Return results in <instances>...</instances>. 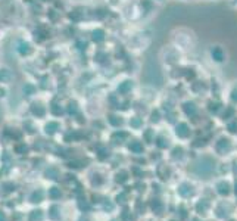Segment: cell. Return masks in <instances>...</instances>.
<instances>
[{
    "label": "cell",
    "mask_w": 237,
    "mask_h": 221,
    "mask_svg": "<svg viewBox=\"0 0 237 221\" xmlns=\"http://www.w3.org/2000/svg\"><path fill=\"white\" fill-rule=\"evenodd\" d=\"M212 170H214V162L211 159H208V158L202 159L198 164V167H196V173H198L199 176H203V177H208L212 173Z\"/></svg>",
    "instance_id": "obj_1"
},
{
    "label": "cell",
    "mask_w": 237,
    "mask_h": 221,
    "mask_svg": "<svg viewBox=\"0 0 237 221\" xmlns=\"http://www.w3.org/2000/svg\"><path fill=\"white\" fill-rule=\"evenodd\" d=\"M230 149H231V144H230L228 140H221V141H218V144H217V150H218L219 153H225V152H228Z\"/></svg>",
    "instance_id": "obj_2"
},
{
    "label": "cell",
    "mask_w": 237,
    "mask_h": 221,
    "mask_svg": "<svg viewBox=\"0 0 237 221\" xmlns=\"http://www.w3.org/2000/svg\"><path fill=\"white\" fill-rule=\"evenodd\" d=\"M178 193H180L181 196H184V198L190 196V195L193 193V190H192V186H190V184H187V183H183V184L178 187Z\"/></svg>",
    "instance_id": "obj_3"
},
{
    "label": "cell",
    "mask_w": 237,
    "mask_h": 221,
    "mask_svg": "<svg viewBox=\"0 0 237 221\" xmlns=\"http://www.w3.org/2000/svg\"><path fill=\"white\" fill-rule=\"evenodd\" d=\"M189 127H187V124H178L177 125V134L180 136V137H187L189 136Z\"/></svg>",
    "instance_id": "obj_4"
},
{
    "label": "cell",
    "mask_w": 237,
    "mask_h": 221,
    "mask_svg": "<svg viewBox=\"0 0 237 221\" xmlns=\"http://www.w3.org/2000/svg\"><path fill=\"white\" fill-rule=\"evenodd\" d=\"M150 206H152V209H153L156 214H160V212L163 211V205H162V202H160L159 199H153Z\"/></svg>",
    "instance_id": "obj_5"
},
{
    "label": "cell",
    "mask_w": 237,
    "mask_h": 221,
    "mask_svg": "<svg viewBox=\"0 0 237 221\" xmlns=\"http://www.w3.org/2000/svg\"><path fill=\"white\" fill-rule=\"evenodd\" d=\"M217 189H218V192H219L221 195H227V193L230 192V186H228V183H225V181H221V183H218Z\"/></svg>",
    "instance_id": "obj_6"
},
{
    "label": "cell",
    "mask_w": 237,
    "mask_h": 221,
    "mask_svg": "<svg viewBox=\"0 0 237 221\" xmlns=\"http://www.w3.org/2000/svg\"><path fill=\"white\" fill-rule=\"evenodd\" d=\"M58 128H59V124H58V123H49V124L46 125V133H47V134H53Z\"/></svg>",
    "instance_id": "obj_7"
},
{
    "label": "cell",
    "mask_w": 237,
    "mask_h": 221,
    "mask_svg": "<svg viewBox=\"0 0 237 221\" xmlns=\"http://www.w3.org/2000/svg\"><path fill=\"white\" fill-rule=\"evenodd\" d=\"M31 111H33V114H36V115H39V117H43V115H44V109L41 108V105H37V103L33 105Z\"/></svg>",
    "instance_id": "obj_8"
},
{
    "label": "cell",
    "mask_w": 237,
    "mask_h": 221,
    "mask_svg": "<svg viewBox=\"0 0 237 221\" xmlns=\"http://www.w3.org/2000/svg\"><path fill=\"white\" fill-rule=\"evenodd\" d=\"M41 199H43V192H41V190H37V192H34V193L31 195V202H34V203L41 202Z\"/></svg>",
    "instance_id": "obj_9"
},
{
    "label": "cell",
    "mask_w": 237,
    "mask_h": 221,
    "mask_svg": "<svg viewBox=\"0 0 237 221\" xmlns=\"http://www.w3.org/2000/svg\"><path fill=\"white\" fill-rule=\"evenodd\" d=\"M49 196H50L52 199H58V198H61V189H58V187H52V189L49 190Z\"/></svg>",
    "instance_id": "obj_10"
},
{
    "label": "cell",
    "mask_w": 237,
    "mask_h": 221,
    "mask_svg": "<svg viewBox=\"0 0 237 221\" xmlns=\"http://www.w3.org/2000/svg\"><path fill=\"white\" fill-rule=\"evenodd\" d=\"M130 150H133V152H136V153H140V152L143 150V146H141L139 141H134V143L130 144Z\"/></svg>",
    "instance_id": "obj_11"
},
{
    "label": "cell",
    "mask_w": 237,
    "mask_h": 221,
    "mask_svg": "<svg viewBox=\"0 0 237 221\" xmlns=\"http://www.w3.org/2000/svg\"><path fill=\"white\" fill-rule=\"evenodd\" d=\"M196 209H198V212H205V211L208 209V202H206V201L199 202L198 205H196Z\"/></svg>",
    "instance_id": "obj_12"
},
{
    "label": "cell",
    "mask_w": 237,
    "mask_h": 221,
    "mask_svg": "<svg viewBox=\"0 0 237 221\" xmlns=\"http://www.w3.org/2000/svg\"><path fill=\"white\" fill-rule=\"evenodd\" d=\"M46 176H47V178L56 180V178H58V171H56L55 168H49V170L46 171Z\"/></svg>",
    "instance_id": "obj_13"
},
{
    "label": "cell",
    "mask_w": 237,
    "mask_h": 221,
    "mask_svg": "<svg viewBox=\"0 0 237 221\" xmlns=\"http://www.w3.org/2000/svg\"><path fill=\"white\" fill-rule=\"evenodd\" d=\"M41 217H43L41 211H33L31 212V221H41Z\"/></svg>",
    "instance_id": "obj_14"
},
{
    "label": "cell",
    "mask_w": 237,
    "mask_h": 221,
    "mask_svg": "<svg viewBox=\"0 0 237 221\" xmlns=\"http://www.w3.org/2000/svg\"><path fill=\"white\" fill-rule=\"evenodd\" d=\"M19 52H21L22 55L28 53V52H30V44H28V43H21V44H19Z\"/></svg>",
    "instance_id": "obj_15"
},
{
    "label": "cell",
    "mask_w": 237,
    "mask_h": 221,
    "mask_svg": "<svg viewBox=\"0 0 237 221\" xmlns=\"http://www.w3.org/2000/svg\"><path fill=\"white\" fill-rule=\"evenodd\" d=\"M184 109H186V112H187V114H192V115L196 112V108H195V105H193V103H187V105L184 106Z\"/></svg>",
    "instance_id": "obj_16"
},
{
    "label": "cell",
    "mask_w": 237,
    "mask_h": 221,
    "mask_svg": "<svg viewBox=\"0 0 237 221\" xmlns=\"http://www.w3.org/2000/svg\"><path fill=\"white\" fill-rule=\"evenodd\" d=\"M3 189H4V190H3L4 193L12 192V190H15V184H13V183H4V184H3Z\"/></svg>",
    "instance_id": "obj_17"
},
{
    "label": "cell",
    "mask_w": 237,
    "mask_h": 221,
    "mask_svg": "<svg viewBox=\"0 0 237 221\" xmlns=\"http://www.w3.org/2000/svg\"><path fill=\"white\" fill-rule=\"evenodd\" d=\"M58 211H59V208H58V206H52V208H50V218H53V220H56V218L59 217V214H58Z\"/></svg>",
    "instance_id": "obj_18"
},
{
    "label": "cell",
    "mask_w": 237,
    "mask_h": 221,
    "mask_svg": "<svg viewBox=\"0 0 237 221\" xmlns=\"http://www.w3.org/2000/svg\"><path fill=\"white\" fill-rule=\"evenodd\" d=\"M125 180H127V173H125V171H121L118 176H117V181H118V183H124Z\"/></svg>",
    "instance_id": "obj_19"
},
{
    "label": "cell",
    "mask_w": 237,
    "mask_h": 221,
    "mask_svg": "<svg viewBox=\"0 0 237 221\" xmlns=\"http://www.w3.org/2000/svg\"><path fill=\"white\" fill-rule=\"evenodd\" d=\"M158 146H159V147H166V146H168V141H165V139H163V137H159V139H158Z\"/></svg>",
    "instance_id": "obj_20"
},
{
    "label": "cell",
    "mask_w": 237,
    "mask_h": 221,
    "mask_svg": "<svg viewBox=\"0 0 237 221\" xmlns=\"http://www.w3.org/2000/svg\"><path fill=\"white\" fill-rule=\"evenodd\" d=\"M52 112H53L55 115H61V114H62V109H59L58 105H53V106H52Z\"/></svg>",
    "instance_id": "obj_21"
},
{
    "label": "cell",
    "mask_w": 237,
    "mask_h": 221,
    "mask_svg": "<svg viewBox=\"0 0 237 221\" xmlns=\"http://www.w3.org/2000/svg\"><path fill=\"white\" fill-rule=\"evenodd\" d=\"M140 124H141V120H139V118L131 120V125H133V127H140Z\"/></svg>",
    "instance_id": "obj_22"
},
{
    "label": "cell",
    "mask_w": 237,
    "mask_h": 221,
    "mask_svg": "<svg viewBox=\"0 0 237 221\" xmlns=\"http://www.w3.org/2000/svg\"><path fill=\"white\" fill-rule=\"evenodd\" d=\"M114 125H119L121 124V120H118V117H111V120H109Z\"/></svg>",
    "instance_id": "obj_23"
},
{
    "label": "cell",
    "mask_w": 237,
    "mask_h": 221,
    "mask_svg": "<svg viewBox=\"0 0 237 221\" xmlns=\"http://www.w3.org/2000/svg\"><path fill=\"white\" fill-rule=\"evenodd\" d=\"M78 206L81 209H88V203H87V202H82V201H79Z\"/></svg>",
    "instance_id": "obj_24"
},
{
    "label": "cell",
    "mask_w": 237,
    "mask_h": 221,
    "mask_svg": "<svg viewBox=\"0 0 237 221\" xmlns=\"http://www.w3.org/2000/svg\"><path fill=\"white\" fill-rule=\"evenodd\" d=\"M117 201H118L119 203H124V202H125V195H124V193H121V195H118Z\"/></svg>",
    "instance_id": "obj_25"
},
{
    "label": "cell",
    "mask_w": 237,
    "mask_h": 221,
    "mask_svg": "<svg viewBox=\"0 0 237 221\" xmlns=\"http://www.w3.org/2000/svg\"><path fill=\"white\" fill-rule=\"evenodd\" d=\"M228 130H230L231 133H236L237 131V124H236V123H234V124H230V125H228Z\"/></svg>",
    "instance_id": "obj_26"
},
{
    "label": "cell",
    "mask_w": 237,
    "mask_h": 221,
    "mask_svg": "<svg viewBox=\"0 0 237 221\" xmlns=\"http://www.w3.org/2000/svg\"><path fill=\"white\" fill-rule=\"evenodd\" d=\"M24 91H27V93L31 94V93L34 91V87H33V86H25V87H24Z\"/></svg>",
    "instance_id": "obj_27"
},
{
    "label": "cell",
    "mask_w": 237,
    "mask_h": 221,
    "mask_svg": "<svg viewBox=\"0 0 237 221\" xmlns=\"http://www.w3.org/2000/svg\"><path fill=\"white\" fill-rule=\"evenodd\" d=\"M16 150H18V153L27 152V146H18V147H16Z\"/></svg>",
    "instance_id": "obj_28"
},
{
    "label": "cell",
    "mask_w": 237,
    "mask_h": 221,
    "mask_svg": "<svg viewBox=\"0 0 237 221\" xmlns=\"http://www.w3.org/2000/svg\"><path fill=\"white\" fill-rule=\"evenodd\" d=\"M75 111H77V108H75V103H71V105H69V112L72 114V112H75Z\"/></svg>",
    "instance_id": "obj_29"
},
{
    "label": "cell",
    "mask_w": 237,
    "mask_h": 221,
    "mask_svg": "<svg viewBox=\"0 0 237 221\" xmlns=\"http://www.w3.org/2000/svg\"><path fill=\"white\" fill-rule=\"evenodd\" d=\"M105 208H106V209H112V203H109V202L105 203Z\"/></svg>",
    "instance_id": "obj_30"
},
{
    "label": "cell",
    "mask_w": 237,
    "mask_h": 221,
    "mask_svg": "<svg viewBox=\"0 0 237 221\" xmlns=\"http://www.w3.org/2000/svg\"><path fill=\"white\" fill-rule=\"evenodd\" d=\"M6 220V217H4V214L3 212H0V221H4Z\"/></svg>",
    "instance_id": "obj_31"
},
{
    "label": "cell",
    "mask_w": 237,
    "mask_h": 221,
    "mask_svg": "<svg viewBox=\"0 0 237 221\" xmlns=\"http://www.w3.org/2000/svg\"><path fill=\"white\" fill-rule=\"evenodd\" d=\"M236 193H237V183H236Z\"/></svg>",
    "instance_id": "obj_32"
}]
</instances>
